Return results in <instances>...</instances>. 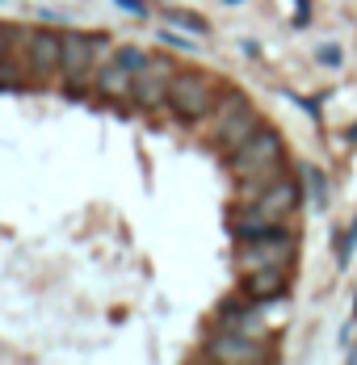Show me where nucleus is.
<instances>
[{"instance_id":"obj_1","label":"nucleus","mask_w":357,"mask_h":365,"mask_svg":"<svg viewBox=\"0 0 357 365\" xmlns=\"http://www.w3.org/2000/svg\"><path fill=\"white\" fill-rule=\"evenodd\" d=\"M298 210V185L282 177L273 181L265 193H256L244 202V210L231 219V231L236 235H252V231H269V227H286V219Z\"/></svg>"},{"instance_id":"obj_2","label":"nucleus","mask_w":357,"mask_h":365,"mask_svg":"<svg viewBox=\"0 0 357 365\" xmlns=\"http://www.w3.org/2000/svg\"><path fill=\"white\" fill-rule=\"evenodd\" d=\"M294 235L286 227H269V231H252V235H240V248H236V264L240 273H252V269H290L294 264Z\"/></svg>"},{"instance_id":"obj_3","label":"nucleus","mask_w":357,"mask_h":365,"mask_svg":"<svg viewBox=\"0 0 357 365\" xmlns=\"http://www.w3.org/2000/svg\"><path fill=\"white\" fill-rule=\"evenodd\" d=\"M265 122H261V113L252 110V101L244 93H223L214 113H211V135H214V143H218V151H236Z\"/></svg>"},{"instance_id":"obj_4","label":"nucleus","mask_w":357,"mask_h":365,"mask_svg":"<svg viewBox=\"0 0 357 365\" xmlns=\"http://www.w3.org/2000/svg\"><path fill=\"white\" fill-rule=\"evenodd\" d=\"M218 97H223V88L206 72H177L169 84V110L185 122H198V118L214 113Z\"/></svg>"},{"instance_id":"obj_5","label":"nucleus","mask_w":357,"mask_h":365,"mask_svg":"<svg viewBox=\"0 0 357 365\" xmlns=\"http://www.w3.org/2000/svg\"><path fill=\"white\" fill-rule=\"evenodd\" d=\"M227 168H231L236 181H248V177H256V173L282 168V135L269 130V126H261L252 139H244L236 151H227Z\"/></svg>"},{"instance_id":"obj_6","label":"nucleus","mask_w":357,"mask_h":365,"mask_svg":"<svg viewBox=\"0 0 357 365\" xmlns=\"http://www.w3.org/2000/svg\"><path fill=\"white\" fill-rule=\"evenodd\" d=\"M143 63H147V55H139V51H118L93 72V88L109 101H126L135 93V72Z\"/></svg>"},{"instance_id":"obj_7","label":"nucleus","mask_w":357,"mask_h":365,"mask_svg":"<svg viewBox=\"0 0 357 365\" xmlns=\"http://www.w3.org/2000/svg\"><path fill=\"white\" fill-rule=\"evenodd\" d=\"M109 46L106 38H84V34H64V76L68 80H89V76L97 72L101 63H106Z\"/></svg>"},{"instance_id":"obj_8","label":"nucleus","mask_w":357,"mask_h":365,"mask_svg":"<svg viewBox=\"0 0 357 365\" xmlns=\"http://www.w3.org/2000/svg\"><path fill=\"white\" fill-rule=\"evenodd\" d=\"M173 76H177V68H173L169 59H147L139 72H135V93H131V101L143 106V110L169 106V84H173Z\"/></svg>"},{"instance_id":"obj_9","label":"nucleus","mask_w":357,"mask_h":365,"mask_svg":"<svg viewBox=\"0 0 357 365\" xmlns=\"http://www.w3.org/2000/svg\"><path fill=\"white\" fill-rule=\"evenodd\" d=\"M206 357L211 361H227V365H256V361H269V353L252 340L248 331H223V336H214L211 349H206Z\"/></svg>"},{"instance_id":"obj_10","label":"nucleus","mask_w":357,"mask_h":365,"mask_svg":"<svg viewBox=\"0 0 357 365\" xmlns=\"http://www.w3.org/2000/svg\"><path fill=\"white\" fill-rule=\"evenodd\" d=\"M26 55H30V72L38 80H55V72H64V38L34 30L26 34Z\"/></svg>"},{"instance_id":"obj_11","label":"nucleus","mask_w":357,"mask_h":365,"mask_svg":"<svg viewBox=\"0 0 357 365\" xmlns=\"http://www.w3.org/2000/svg\"><path fill=\"white\" fill-rule=\"evenodd\" d=\"M290 290V269H252L244 273V298L248 302H273Z\"/></svg>"},{"instance_id":"obj_12","label":"nucleus","mask_w":357,"mask_h":365,"mask_svg":"<svg viewBox=\"0 0 357 365\" xmlns=\"http://www.w3.org/2000/svg\"><path fill=\"white\" fill-rule=\"evenodd\" d=\"M169 21H177V26H185V30H193V34H206V30H211L202 17H193V13H173V9H169Z\"/></svg>"},{"instance_id":"obj_13","label":"nucleus","mask_w":357,"mask_h":365,"mask_svg":"<svg viewBox=\"0 0 357 365\" xmlns=\"http://www.w3.org/2000/svg\"><path fill=\"white\" fill-rule=\"evenodd\" d=\"M353 248H357V222L349 227V235H345V240L336 244V260H341V264H349V256H353Z\"/></svg>"},{"instance_id":"obj_14","label":"nucleus","mask_w":357,"mask_h":365,"mask_svg":"<svg viewBox=\"0 0 357 365\" xmlns=\"http://www.w3.org/2000/svg\"><path fill=\"white\" fill-rule=\"evenodd\" d=\"M9 38H13V30L0 26V63H4V55H9Z\"/></svg>"},{"instance_id":"obj_15","label":"nucleus","mask_w":357,"mask_h":365,"mask_svg":"<svg viewBox=\"0 0 357 365\" xmlns=\"http://www.w3.org/2000/svg\"><path fill=\"white\" fill-rule=\"evenodd\" d=\"M320 59H323V63H341V51H332V46H328V51H320Z\"/></svg>"},{"instance_id":"obj_16","label":"nucleus","mask_w":357,"mask_h":365,"mask_svg":"<svg viewBox=\"0 0 357 365\" xmlns=\"http://www.w3.org/2000/svg\"><path fill=\"white\" fill-rule=\"evenodd\" d=\"M349 139H357V126H353V130H349Z\"/></svg>"},{"instance_id":"obj_17","label":"nucleus","mask_w":357,"mask_h":365,"mask_svg":"<svg viewBox=\"0 0 357 365\" xmlns=\"http://www.w3.org/2000/svg\"><path fill=\"white\" fill-rule=\"evenodd\" d=\"M353 315H357V311H353Z\"/></svg>"}]
</instances>
